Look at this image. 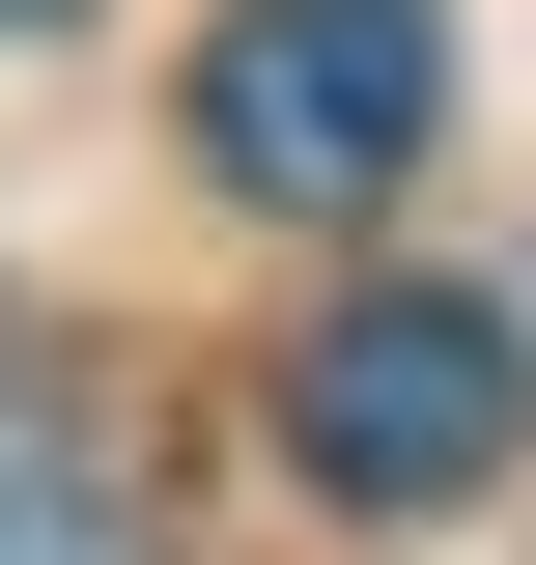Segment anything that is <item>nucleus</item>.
Here are the masks:
<instances>
[{
    "label": "nucleus",
    "mask_w": 536,
    "mask_h": 565,
    "mask_svg": "<svg viewBox=\"0 0 536 565\" xmlns=\"http://www.w3.org/2000/svg\"><path fill=\"white\" fill-rule=\"evenodd\" d=\"M0 565H141L114 481H85V424H29V396H0Z\"/></svg>",
    "instance_id": "3"
},
{
    "label": "nucleus",
    "mask_w": 536,
    "mask_h": 565,
    "mask_svg": "<svg viewBox=\"0 0 536 565\" xmlns=\"http://www.w3.org/2000/svg\"><path fill=\"white\" fill-rule=\"evenodd\" d=\"M424 114H452V29L424 0H226L199 29V170L226 199H396L424 170Z\"/></svg>",
    "instance_id": "1"
},
{
    "label": "nucleus",
    "mask_w": 536,
    "mask_h": 565,
    "mask_svg": "<svg viewBox=\"0 0 536 565\" xmlns=\"http://www.w3.org/2000/svg\"><path fill=\"white\" fill-rule=\"evenodd\" d=\"M508 424H536V340L480 282H367V311H311V367H282V452H311L339 509H480Z\"/></svg>",
    "instance_id": "2"
},
{
    "label": "nucleus",
    "mask_w": 536,
    "mask_h": 565,
    "mask_svg": "<svg viewBox=\"0 0 536 565\" xmlns=\"http://www.w3.org/2000/svg\"><path fill=\"white\" fill-rule=\"evenodd\" d=\"M0 29H57V0H0Z\"/></svg>",
    "instance_id": "4"
}]
</instances>
